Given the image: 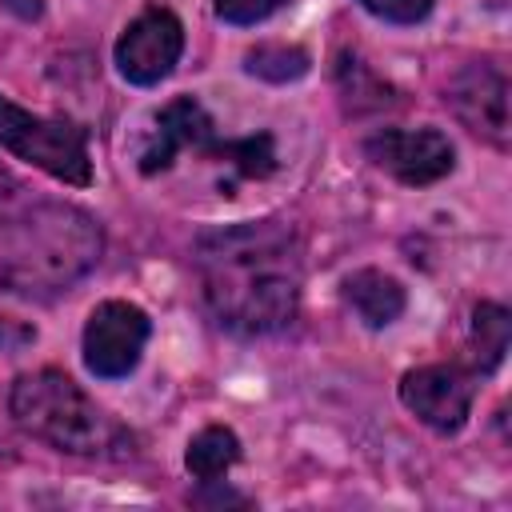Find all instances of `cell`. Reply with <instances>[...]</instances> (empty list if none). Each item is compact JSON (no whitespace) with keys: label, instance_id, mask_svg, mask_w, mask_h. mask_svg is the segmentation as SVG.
Segmentation results:
<instances>
[{"label":"cell","instance_id":"cell-1","mask_svg":"<svg viewBox=\"0 0 512 512\" xmlns=\"http://www.w3.org/2000/svg\"><path fill=\"white\" fill-rule=\"evenodd\" d=\"M196 264L204 300L224 328L240 336H264L296 316L300 244L280 220L208 232L196 244Z\"/></svg>","mask_w":512,"mask_h":512},{"label":"cell","instance_id":"cell-2","mask_svg":"<svg viewBox=\"0 0 512 512\" xmlns=\"http://www.w3.org/2000/svg\"><path fill=\"white\" fill-rule=\"evenodd\" d=\"M104 228L76 204H28L0 216V292L48 300L100 264Z\"/></svg>","mask_w":512,"mask_h":512},{"label":"cell","instance_id":"cell-3","mask_svg":"<svg viewBox=\"0 0 512 512\" xmlns=\"http://www.w3.org/2000/svg\"><path fill=\"white\" fill-rule=\"evenodd\" d=\"M8 412L28 436L60 452H72V456H128L132 452V436L124 432V424H116L104 408H96L60 368L16 376L8 392Z\"/></svg>","mask_w":512,"mask_h":512},{"label":"cell","instance_id":"cell-4","mask_svg":"<svg viewBox=\"0 0 512 512\" xmlns=\"http://www.w3.org/2000/svg\"><path fill=\"white\" fill-rule=\"evenodd\" d=\"M0 144L12 156L44 168L48 176H56L64 184H88L92 180L84 132L72 120L36 116V112L12 104L8 96H0Z\"/></svg>","mask_w":512,"mask_h":512},{"label":"cell","instance_id":"cell-5","mask_svg":"<svg viewBox=\"0 0 512 512\" xmlns=\"http://www.w3.org/2000/svg\"><path fill=\"white\" fill-rule=\"evenodd\" d=\"M148 344V316L128 300H104L84 324V364L100 380H120L136 368Z\"/></svg>","mask_w":512,"mask_h":512},{"label":"cell","instance_id":"cell-6","mask_svg":"<svg viewBox=\"0 0 512 512\" xmlns=\"http://www.w3.org/2000/svg\"><path fill=\"white\" fill-rule=\"evenodd\" d=\"M184 52V24L168 8H144L116 40V68L132 84H160Z\"/></svg>","mask_w":512,"mask_h":512},{"label":"cell","instance_id":"cell-7","mask_svg":"<svg viewBox=\"0 0 512 512\" xmlns=\"http://www.w3.org/2000/svg\"><path fill=\"white\" fill-rule=\"evenodd\" d=\"M364 152L376 168L392 172L400 184H436L456 164L448 136L436 128H384L368 136Z\"/></svg>","mask_w":512,"mask_h":512},{"label":"cell","instance_id":"cell-8","mask_svg":"<svg viewBox=\"0 0 512 512\" xmlns=\"http://www.w3.org/2000/svg\"><path fill=\"white\" fill-rule=\"evenodd\" d=\"M444 104L468 132L496 148H508V80L496 64H464L448 80Z\"/></svg>","mask_w":512,"mask_h":512},{"label":"cell","instance_id":"cell-9","mask_svg":"<svg viewBox=\"0 0 512 512\" xmlns=\"http://www.w3.org/2000/svg\"><path fill=\"white\" fill-rule=\"evenodd\" d=\"M476 384L460 364H424L400 380V400L436 432H456L468 420Z\"/></svg>","mask_w":512,"mask_h":512},{"label":"cell","instance_id":"cell-10","mask_svg":"<svg viewBox=\"0 0 512 512\" xmlns=\"http://www.w3.org/2000/svg\"><path fill=\"white\" fill-rule=\"evenodd\" d=\"M208 144H212V120H208V112L196 100L180 96V100H172V104L160 108L156 132H152V140L140 152V172L144 176H156V172H164L176 160V152H184V148L208 152Z\"/></svg>","mask_w":512,"mask_h":512},{"label":"cell","instance_id":"cell-11","mask_svg":"<svg viewBox=\"0 0 512 512\" xmlns=\"http://www.w3.org/2000/svg\"><path fill=\"white\" fill-rule=\"evenodd\" d=\"M344 300H348V308H352L368 328H384V324H392V320L404 312V288H400L392 276L376 272V268L352 272V276L344 280Z\"/></svg>","mask_w":512,"mask_h":512},{"label":"cell","instance_id":"cell-12","mask_svg":"<svg viewBox=\"0 0 512 512\" xmlns=\"http://www.w3.org/2000/svg\"><path fill=\"white\" fill-rule=\"evenodd\" d=\"M236 460H240V440H236L232 428H220V424L196 432L192 444H188V452H184V464H188V472L200 484H216Z\"/></svg>","mask_w":512,"mask_h":512},{"label":"cell","instance_id":"cell-13","mask_svg":"<svg viewBox=\"0 0 512 512\" xmlns=\"http://www.w3.org/2000/svg\"><path fill=\"white\" fill-rule=\"evenodd\" d=\"M336 80H340V92H344V104L352 108V112H380V108H388V104H396L392 100V88L364 64V60H356V56H340V64H336Z\"/></svg>","mask_w":512,"mask_h":512},{"label":"cell","instance_id":"cell-14","mask_svg":"<svg viewBox=\"0 0 512 512\" xmlns=\"http://www.w3.org/2000/svg\"><path fill=\"white\" fill-rule=\"evenodd\" d=\"M472 340H476V368L492 372L508 352V312L500 304H480L472 312Z\"/></svg>","mask_w":512,"mask_h":512},{"label":"cell","instance_id":"cell-15","mask_svg":"<svg viewBox=\"0 0 512 512\" xmlns=\"http://www.w3.org/2000/svg\"><path fill=\"white\" fill-rule=\"evenodd\" d=\"M244 68L260 80L284 84V80H300L308 72V52L304 48H288V44H264L256 52L244 56Z\"/></svg>","mask_w":512,"mask_h":512},{"label":"cell","instance_id":"cell-16","mask_svg":"<svg viewBox=\"0 0 512 512\" xmlns=\"http://www.w3.org/2000/svg\"><path fill=\"white\" fill-rule=\"evenodd\" d=\"M212 156H224L232 160V168L240 176H268L276 168V152H272V136L260 132V136H244V140H212L208 144Z\"/></svg>","mask_w":512,"mask_h":512},{"label":"cell","instance_id":"cell-17","mask_svg":"<svg viewBox=\"0 0 512 512\" xmlns=\"http://www.w3.org/2000/svg\"><path fill=\"white\" fill-rule=\"evenodd\" d=\"M284 0H212L216 16L228 20V24H256L264 16H272Z\"/></svg>","mask_w":512,"mask_h":512},{"label":"cell","instance_id":"cell-18","mask_svg":"<svg viewBox=\"0 0 512 512\" xmlns=\"http://www.w3.org/2000/svg\"><path fill=\"white\" fill-rule=\"evenodd\" d=\"M372 16H380V20H388V24H416V20H424L428 16V8H432V0H360Z\"/></svg>","mask_w":512,"mask_h":512},{"label":"cell","instance_id":"cell-19","mask_svg":"<svg viewBox=\"0 0 512 512\" xmlns=\"http://www.w3.org/2000/svg\"><path fill=\"white\" fill-rule=\"evenodd\" d=\"M12 12H20L24 20H32V16H40V0H4Z\"/></svg>","mask_w":512,"mask_h":512},{"label":"cell","instance_id":"cell-20","mask_svg":"<svg viewBox=\"0 0 512 512\" xmlns=\"http://www.w3.org/2000/svg\"><path fill=\"white\" fill-rule=\"evenodd\" d=\"M12 192H16V180H12V172L0 164V200H8Z\"/></svg>","mask_w":512,"mask_h":512}]
</instances>
